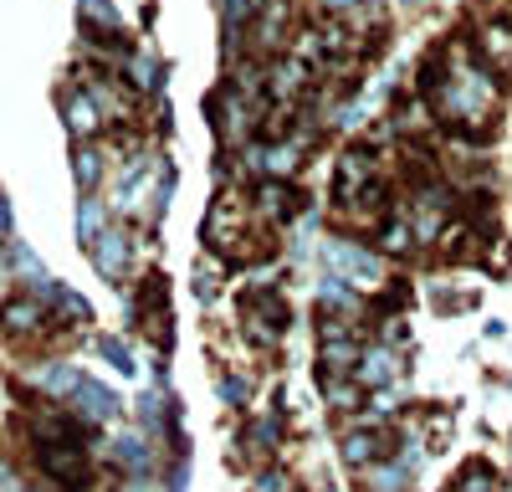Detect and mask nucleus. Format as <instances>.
<instances>
[{
    "label": "nucleus",
    "mask_w": 512,
    "mask_h": 492,
    "mask_svg": "<svg viewBox=\"0 0 512 492\" xmlns=\"http://www.w3.org/2000/svg\"><path fill=\"white\" fill-rule=\"evenodd\" d=\"M384 180V154L374 144H349L344 154H338V170H333V200H359L369 185Z\"/></svg>",
    "instance_id": "obj_1"
},
{
    "label": "nucleus",
    "mask_w": 512,
    "mask_h": 492,
    "mask_svg": "<svg viewBox=\"0 0 512 492\" xmlns=\"http://www.w3.org/2000/svg\"><path fill=\"white\" fill-rule=\"evenodd\" d=\"M169 323H175V313H169V293H164L159 277H149L139 293H134V328L164 349L169 344Z\"/></svg>",
    "instance_id": "obj_2"
},
{
    "label": "nucleus",
    "mask_w": 512,
    "mask_h": 492,
    "mask_svg": "<svg viewBox=\"0 0 512 492\" xmlns=\"http://www.w3.org/2000/svg\"><path fill=\"white\" fill-rule=\"evenodd\" d=\"M323 262H328L338 277H349V282H379V277H384L379 252H369V246H359V241H349V236H333V241L323 246Z\"/></svg>",
    "instance_id": "obj_3"
},
{
    "label": "nucleus",
    "mask_w": 512,
    "mask_h": 492,
    "mask_svg": "<svg viewBox=\"0 0 512 492\" xmlns=\"http://www.w3.org/2000/svg\"><path fill=\"white\" fill-rule=\"evenodd\" d=\"M256 216H262L267 226H277V221H292L297 211H303V190H297V180H277V175H267V180H256Z\"/></svg>",
    "instance_id": "obj_4"
},
{
    "label": "nucleus",
    "mask_w": 512,
    "mask_h": 492,
    "mask_svg": "<svg viewBox=\"0 0 512 492\" xmlns=\"http://www.w3.org/2000/svg\"><path fill=\"white\" fill-rule=\"evenodd\" d=\"M472 57H477L492 77L512 72V21H487V26L477 31V41H472Z\"/></svg>",
    "instance_id": "obj_5"
},
{
    "label": "nucleus",
    "mask_w": 512,
    "mask_h": 492,
    "mask_svg": "<svg viewBox=\"0 0 512 492\" xmlns=\"http://www.w3.org/2000/svg\"><path fill=\"white\" fill-rule=\"evenodd\" d=\"M354 380H359L364 390H384V385H395V380H400V354H395L390 344H364Z\"/></svg>",
    "instance_id": "obj_6"
},
{
    "label": "nucleus",
    "mask_w": 512,
    "mask_h": 492,
    "mask_svg": "<svg viewBox=\"0 0 512 492\" xmlns=\"http://www.w3.org/2000/svg\"><path fill=\"white\" fill-rule=\"evenodd\" d=\"M318 308H323V313H338V318H354L364 303H359V287H354L349 277L333 272V277L318 282Z\"/></svg>",
    "instance_id": "obj_7"
},
{
    "label": "nucleus",
    "mask_w": 512,
    "mask_h": 492,
    "mask_svg": "<svg viewBox=\"0 0 512 492\" xmlns=\"http://www.w3.org/2000/svg\"><path fill=\"white\" fill-rule=\"evenodd\" d=\"M323 400L333 410H344V416H354V410H364V385L354 375H333V369H323Z\"/></svg>",
    "instance_id": "obj_8"
},
{
    "label": "nucleus",
    "mask_w": 512,
    "mask_h": 492,
    "mask_svg": "<svg viewBox=\"0 0 512 492\" xmlns=\"http://www.w3.org/2000/svg\"><path fill=\"white\" fill-rule=\"evenodd\" d=\"M0 323H6L11 334H36V328H47V303L41 298H11Z\"/></svg>",
    "instance_id": "obj_9"
},
{
    "label": "nucleus",
    "mask_w": 512,
    "mask_h": 492,
    "mask_svg": "<svg viewBox=\"0 0 512 492\" xmlns=\"http://www.w3.org/2000/svg\"><path fill=\"white\" fill-rule=\"evenodd\" d=\"M128 252H134V246H128V236H123V231H108V236L93 246V257H98L103 277H123V267H128Z\"/></svg>",
    "instance_id": "obj_10"
},
{
    "label": "nucleus",
    "mask_w": 512,
    "mask_h": 492,
    "mask_svg": "<svg viewBox=\"0 0 512 492\" xmlns=\"http://www.w3.org/2000/svg\"><path fill=\"white\" fill-rule=\"evenodd\" d=\"M77 400L88 405V421H113V416H118V395L103 390V385H93V380L77 385Z\"/></svg>",
    "instance_id": "obj_11"
},
{
    "label": "nucleus",
    "mask_w": 512,
    "mask_h": 492,
    "mask_svg": "<svg viewBox=\"0 0 512 492\" xmlns=\"http://www.w3.org/2000/svg\"><path fill=\"white\" fill-rule=\"evenodd\" d=\"M451 492H502V477H497L487 462H466Z\"/></svg>",
    "instance_id": "obj_12"
},
{
    "label": "nucleus",
    "mask_w": 512,
    "mask_h": 492,
    "mask_svg": "<svg viewBox=\"0 0 512 492\" xmlns=\"http://www.w3.org/2000/svg\"><path fill=\"white\" fill-rule=\"evenodd\" d=\"M118 467L149 472V441H144V436H118Z\"/></svg>",
    "instance_id": "obj_13"
},
{
    "label": "nucleus",
    "mask_w": 512,
    "mask_h": 492,
    "mask_svg": "<svg viewBox=\"0 0 512 492\" xmlns=\"http://www.w3.org/2000/svg\"><path fill=\"white\" fill-rule=\"evenodd\" d=\"M256 492H292V477L282 467H262L256 472Z\"/></svg>",
    "instance_id": "obj_14"
},
{
    "label": "nucleus",
    "mask_w": 512,
    "mask_h": 492,
    "mask_svg": "<svg viewBox=\"0 0 512 492\" xmlns=\"http://www.w3.org/2000/svg\"><path fill=\"white\" fill-rule=\"evenodd\" d=\"M354 6H359V0H318V11H323V16H349Z\"/></svg>",
    "instance_id": "obj_15"
}]
</instances>
